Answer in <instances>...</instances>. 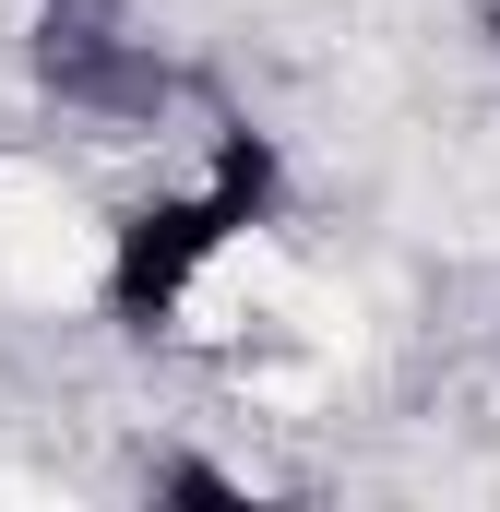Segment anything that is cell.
<instances>
[{
  "mask_svg": "<svg viewBox=\"0 0 500 512\" xmlns=\"http://www.w3.org/2000/svg\"><path fill=\"white\" fill-rule=\"evenodd\" d=\"M60 12H108V0H60Z\"/></svg>",
  "mask_w": 500,
  "mask_h": 512,
  "instance_id": "3",
  "label": "cell"
},
{
  "mask_svg": "<svg viewBox=\"0 0 500 512\" xmlns=\"http://www.w3.org/2000/svg\"><path fill=\"white\" fill-rule=\"evenodd\" d=\"M155 501H203V512H227V501H239V477H215V465H191V453H179V465H155Z\"/></svg>",
  "mask_w": 500,
  "mask_h": 512,
  "instance_id": "2",
  "label": "cell"
},
{
  "mask_svg": "<svg viewBox=\"0 0 500 512\" xmlns=\"http://www.w3.org/2000/svg\"><path fill=\"white\" fill-rule=\"evenodd\" d=\"M250 215L203 179V191H155V203H131L120 215V251H108V322L120 334H155L179 298H191V274L239 239Z\"/></svg>",
  "mask_w": 500,
  "mask_h": 512,
  "instance_id": "1",
  "label": "cell"
},
{
  "mask_svg": "<svg viewBox=\"0 0 500 512\" xmlns=\"http://www.w3.org/2000/svg\"><path fill=\"white\" fill-rule=\"evenodd\" d=\"M489 36H500V24H489Z\"/></svg>",
  "mask_w": 500,
  "mask_h": 512,
  "instance_id": "4",
  "label": "cell"
}]
</instances>
